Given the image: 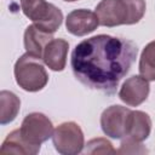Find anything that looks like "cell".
<instances>
[{
	"label": "cell",
	"instance_id": "cell-6",
	"mask_svg": "<svg viewBox=\"0 0 155 155\" xmlns=\"http://www.w3.org/2000/svg\"><path fill=\"white\" fill-rule=\"evenodd\" d=\"M96 15L104 27L133 24L128 0H102L96 7Z\"/></svg>",
	"mask_w": 155,
	"mask_h": 155
},
{
	"label": "cell",
	"instance_id": "cell-13",
	"mask_svg": "<svg viewBox=\"0 0 155 155\" xmlns=\"http://www.w3.org/2000/svg\"><path fill=\"white\" fill-rule=\"evenodd\" d=\"M39 150H40V147H34V145L28 144L22 138L19 130H15L2 142L0 155H8V154L34 155V154H38Z\"/></svg>",
	"mask_w": 155,
	"mask_h": 155
},
{
	"label": "cell",
	"instance_id": "cell-11",
	"mask_svg": "<svg viewBox=\"0 0 155 155\" xmlns=\"http://www.w3.org/2000/svg\"><path fill=\"white\" fill-rule=\"evenodd\" d=\"M52 34L41 30L35 24L27 27L24 31V47L27 53L42 59L46 45L52 40Z\"/></svg>",
	"mask_w": 155,
	"mask_h": 155
},
{
	"label": "cell",
	"instance_id": "cell-14",
	"mask_svg": "<svg viewBox=\"0 0 155 155\" xmlns=\"http://www.w3.org/2000/svg\"><path fill=\"white\" fill-rule=\"evenodd\" d=\"M21 101L19 98L10 92V91H1L0 92V124L6 125L13 121L19 111Z\"/></svg>",
	"mask_w": 155,
	"mask_h": 155
},
{
	"label": "cell",
	"instance_id": "cell-9",
	"mask_svg": "<svg viewBox=\"0 0 155 155\" xmlns=\"http://www.w3.org/2000/svg\"><path fill=\"white\" fill-rule=\"evenodd\" d=\"M98 25H99V21L96 12L85 8L71 11L70 13H68L65 19L67 30L76 36L90 34L94 29H97Z\"/></svg>",
	"mask_w": 155,
	"mask_h": 155
},
{
	"label": "cell",
	"instance_id": "cell-10",
	"mask_svg": "<svg viewBox=\"0 0 155 155\" xmlns=\"http://www.w3.org/2000/svg\"><path fill=\"white\" fill-rule=\"evenodd\" d=\"M69 44L64 39H52L45 47L42 59L45 64L54 70L62 71L65 68Z\"/></svg>",
	"mask_w": 155,
	"mask_h": 155
},
{
	"label": "cell",
	"instance_id": "cell-8",
	"mask_svg": "<svg viewBox=\"0 0 155 155\" xmlns=\"http://www.w3.org/2000/svg\"><path fill=\"white\" fill-rule=\"evenodd\" d=\"M149 82L143 76H131L121 86L119 91L120 99L130 107H137L142 104L149 94Z\"/></svg>",
	"mask_w": 155,
	"mask_h": 155
},
{
	"label": "cell",
	"instance_id": "cell-17",
	"mask_svg": "<svg viewBox=\"0 0 155 155\" xmlns=\"http://www.w3.org/2000/svg\"><path fill=\"white\" fill-rule=\"evenodd\" d=\"M116 153H119V154H130V153L138 154V153H148V150L142 147L140 142H136L131 138L125 137V139H122V142H121V148Z\"/></svg>",
	"mask_w": 155,
	"mask_h": 155
},
{
	"label": "cell",
	"instance_id": "cell-4",
	"mask_svg": "<svg viewBox=\"0 0 155 155\" xmlns=\"http://www.w3.org/2000/svg\"><path fill=\"white\" fill-rule=\"evenodd\" d=\"M56 150L63 155H76L84 148V133L80 126L73 121L63 122L56 127L52 134Z\"/></svg>",
	"mask_w": 155,
	"mask_h": 155
},
{
	"label": "cell",
	"instance_id": "cell-18",
	"mask_svg": "<svg viewBox=\"0 0 155 155\" xmlns=\"http://www.w3.org/2000/svg\"><path fill=\"white\" fill-rule=\"evenodd\" d=\"M64 1H69V2H73V1H78V0H64Z\"/></svg>",
	"mask_w": 155,
	"mask_h": 155
},
{
	"label": "cell",
	"instance_id": "cell-1",
	"mask_svg": "<svg viewBox=\"0 0 155 155\" xmlns=\"http://www.w3.org/2000/svg\"><path fill=\"white\" fill-rule=\"evenodd\" d=\"M138 48L131 40L105 34L88 38L71 52V69L85 86L113 93L130 71Z\"/></svg>",
	"mask_w": 155,
	"mask_h": 155
},
{
	"label": "cell",
	"instance_id": "cell-16",
	"mask_svg": "<svg viewBox=\"0 0 155 155\" xmlns=\"http://www.w3.org/2000/svg\"><path fill=\"white\" fill-rule=\"evenodd\" d=\"M86 154H115L116 150L113 148L111 143L104 138L91 139L86 144Z\"/></svg>",
	"mask_w": 155,
	"mask_h": 155
},
{
	"label": "cell",
	"instance_id": "cell-2",
	"mask_svg": "<svg viewBox=\"0 0 155 155\" xmlns=\"http://www.w3.org/2000/svg\"><path fill=\"white\" fill-rule=\"evenodd\" d=\"M15 78L19 87L28 92L42 90L48 81V75L41 63V59L29 53L21 56L16 62Z\"/></svg>",
	"mask_w": 155,
	"mask_h": 155
},
{
	"label": "cell",
	"instance_id": "cell-7",
	"mask_svg": "<svg viewBox=\"0 0 155 155\" xmlns=\"http://www.w3.org/2000/svg\"><path fill=\"white\" fill-rule=\"evenodd\" d=\"M130 113V109L121 105H111L107 108L101 115V126L103 132L115 139L125 137Z\"/></svg>",
	"mask_w": 155,
	"mask_h": 155
},
{
	"label": "cell",
	"instance_id": "cell-15",
	"mask_svg": "<svg viewBox=\"0 0 155 155\" xmlns=\"http://www.w3.org/2000/svg\"><path fill=\"white\" fill-rule=\"evenodd\" d=\"M139 73L149 81H155V41L149 42L139 59Z\"/></svg>",
	"mask_w": 155,
	"mask_h": 155
},
{
	"label": "cell",
	"instance_id": "cell-3",
	"mask_svg": "<svg viewBox=\"0 0 155 155\" xmlns=\"http://www.w3.org/2000/svg\"><path fill=\"white\" fill-rule=\"evenodd\" d=\"M21 7L23 13L44 31L53 34L62 24V11L45 0H21Z\"/></svg>",
	"mask_w": 155,
	"mask_h": 155
},
{
	"label": "cell",
	"instance_id": "cell-12",
	"mask_svg": "<svg viewBox=\"0 0 155 155\" xmlns=\"http://www.w3.org/2000/svg\"><path fill=\"white\" fill-rule=\"evenodd\" d=\"M151 131V119L150 116L140 110H134L130 113L127 120V138H131L136 142H143L147 139Z\"/></svg>",
	"mask_w": 155,
	"mask_h": 155
},
{
	"label": "cell",
	"instance_id": "cell-5",
	"mask_svg": "<svg viewBox=\"0 0 155 155\" xmlns=\"http://www.w3.org/2000/svg\"><path fill=\"white\" fill-rule=\"evenodd\" d=\"M22 138L30 145L40 147L53 134L51 120L41 113H30L22 121L19 128Z\"/></svg>",
	"mask_w": 155,
	"mask_h": 155
}]
</instances>
